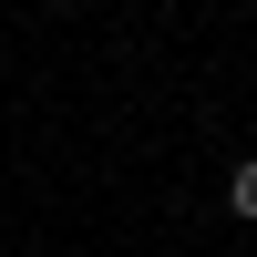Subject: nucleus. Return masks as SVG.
I'll use <instances>...</instances> for the list:
<instances>
[{
    "mask_svg": "<svg viewBox=\"0 0 257 257\" xmlns=\"http://www.w3.org/2000/svg\"><path fill=\"white\" fill-rule=\"evenodd\" d=\"M226 206H237V216H247V226H257V155H247V165H237V175H226Z\"/></svg>",
    "mask_w": 257,
    "mask_h": 257,
    "instance_id": "1",
    "label": "nucleus"
}]
</instances>
